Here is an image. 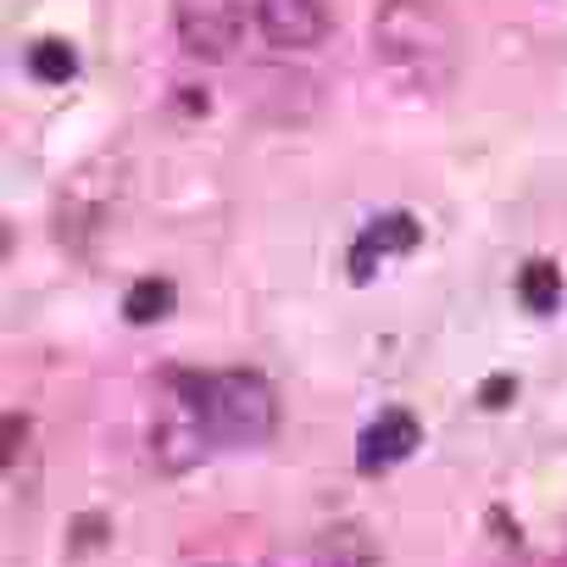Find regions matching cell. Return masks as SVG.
Returning a JSON list of instances; mask_svg holds the SVG:
<instances>
[{"label": "cell", "mask_w": 567, "mask_h": 567, "mask_svg": "<svg viewBox=\"0 0 567 567\" xmlns=\"http://www.w3.org/2000/svg\"><path fill=\"white\" fill-rule=\"evenodd\" d=\"M173 384L184 395L189 423L212 445L250 451V445H267L278 434V395L250 368H234V373H178Z\"/></svg>", "instance_id": "cell-1"}, {"label": "cell", "mask_w": 567, "mask_h": 567, "mask_svg": "<svg viewBox=\"0 0 567 567\" xmlns=\"http://www.w3.org/2000/svg\"><path fill=\"white\" fill-rule=\"evenodd\" d=\"M379 62L412 84V90H445L451 84V23L434 0H384L373 18Z\"/></svg>", "instance_id": "cell-2"}, {"label": "cell", "mask_w": 567, "mask_h": 567, "mask_svg": "<svg viewBox=\"0 0 567 567\" xmlns=\"http://www.w3.org/2000/svg\"><path fill=\"white\" fill-rule=\"evenodd\" d=\"M173 23L189 56L228 62L245 40V0H173Z\"/></svg>", "instance_id": "cell-3"}, {"label": "cell", "mask_w": 567, "mask_h": 567, "mask_svg": "<svg viewBox=\"0 0 567 567\" xmlns=\"http://www.w3.org/2000/svg\"><path fill=\"white\" fill-rule=\"evenodd\" d=\"M256 23L278 51H312L329 34V7L323 0H256Z\"/></svg>", "instance_id": "cell-4"}, {"label": "cell", "mask_w": 567, "mask_h": 567, "mask_svg": "<svg viewBox=\"0 0 567 567\" xmlns=\"http://www.w3.org/2000/svg\"><path fill=\"white\" fill-rule=\"evenodd\" d=\"M417 239H423V228H417L412 212H384V217H373V223L357 234V245H351V284H368L384 256H406V250H417Z\"/></svg>", "instance_id": "cell-5"}, {"label": "cell", "mask_w": 567, "mask_h": 567, "mask_svg": "<svg viewBox=\"0 0 567 567\" xmlns=\"http://www.w3.org/2000/svg\"><path fill=\"white\" fill-rule=\"evenodd\" d=\"M417 440H423L417 417L401 412V406H390V412H379V417L362 429V440H357V467H362V473H384V467L406 462V456L417 451Z\"/></svg>", "instance_id": "cell-6"}, {"label": "cell", "mask_w": 567, "mask_h": 567, "mask_svg": "<svg viewBox=\"0 0 567 567\" xmlns=\"http://www.w3.org/2000/svg\"><path fill=\"white\" fill-rule=\"evenodd\" d=\"M517 301H523L534 318L556 312V301H561V272H556V261H545V256L523 261V272H517Z\"/></svg>", "instance_id": "cell-7"}, {"label": "cell", "mask_w": 567, "mask_h": 567, "mask_svg": "<svg viewBox=\"0 0 567 567\" xmlns=\"http://www.w3.org/2000/svg\"><path fill=\"white\" fill-rule=\"evenodd\" d=\"M173 307H178V290H173L167 278H140L134 290L123 296V318H128L134 329H145V323H162Z\"/></svg>", "instance_id": "cell-8"}, {"label": "cell", "mask_w": 567, "mask_h": 567, "mask_svg": "<svg viewBox=\"0 0 567 567\" xmlns=\"http://www.w3.org/2000/svg\"><path fill=\"white\" fill-rule=\"evenodd\" d=\"M29 73H34L40 84H68V79L79 73V56H73L68 40H40V45L29 51Z\"/></svg>", "instance_id": "cell-9"}, {"label": "cell", "mask_w": 567, "mask_h": 567, "mask_svg": "<svg viewBox=\"0 0 567 567\" xmlns=\"http://www.w3.org/2000/svg\"><path fill=\"white\" fill-rule=\"evenodd\" d=\"M512 395H517V379H512V373H495V379L478 384V406H489V412L512 406Z\"/></svg>", "instance_id": "cell-10"}]
</instances>
